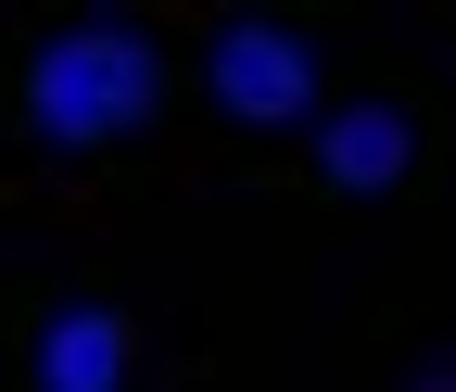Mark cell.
Segmentation results:
<instances>
[{
  "label": "cell",
  "instance_id": "obj_1",
  "mask_svg": "<svg viewBox=\"0 0 456 392\" xmlns=\"http://www.w3.org/2000/svg\"><path fill=\"white\" fill-rule=\"evenodd\" d=\"M152 89H165V64H152L140 26H64L38 51V76H26V127L51 152H102L114 127L152 115Z\"/></svg>",
  "mask_w": 456,
  "mask_h": 392
},
{
  "label": "cell",
  "instance_id": "obj_2",
  "mask_svg": "<svg viewBox=\"0 0 456 392\" xmlns=\"http://www.w3.org/2000/svg\"><path fill=\"white\" fill-rule=\"evenodd\" d=\"M216 101L241 127H292V115H317V51L292 38V26H216Z\"/></svg>",
  "mask_w": 456,
  "mask_h": 392
},
{
  "label": "cell",
  "instance_id": "obj_3",
  "mask_svg": "<svg viewBox=\"0 0 456 392\" xmlns=\"http://www.w3.org/2000/svg\"><path fill=\"white\" fill-rule=\"evenodd\" d=\"M127 367H140V342L114 304H77L38 329V392H127Z\"/></svg>",
  "mask_w": 456,
  "mask_h": 392
},
{
  "label": "cell",
  "instance_id": "obj_4",
  "mask_svg": "<svg viewBox=\"0 0 456 392\" xmlns=\"http://www.w3.org/2000/svg\"><path fill=\"white\" fill-rule=\"evenodd\" d=\"M406 115H393V101H355V115H330L317 127V178L330 190H393V178H406Z\"/></svg>",
  "mask_w": 456,
  "mask_h": 392
},
{
  "label": "cell",
  "instance_id": "obj_5",
  "mask_svg": "<svg viewBox=\"0 0 456 392\" xmlns=\"http://www.w3.org/2000/svg\"><path fill=\"white\" fill-rule=\"evenodd\" d=\"M406 392H456V367H419V380H406Z\"/></svg>",
  "mask_w": 456,
  "mask_h": 392
}]
</instances>
